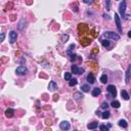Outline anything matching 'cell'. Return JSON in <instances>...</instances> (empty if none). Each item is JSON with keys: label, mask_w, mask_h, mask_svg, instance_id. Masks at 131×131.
<instances>
[{"label": "cell", "mask_w": 131, "mask_h": 131, "mask_svg": "<svg viewBox=\"0 0 131 131\" xmlns=\"http://www.w3.org/2000/svg\"><path fill=\"white\" fill-rule=\"evenodd\" d=\"M102 37L107 38V39H113V40H116V41L120 40V35L117 34V33H115V32H111V31L105 32L104 35H102Z\"/></svg>", "instance_id": "2"}, {"label": "cell", "mask_w": 131, "mask_h": 131, "mask_svg": "<svg viewBox=\"0 0 131 131\" xmlns=\"http://www.w3.org/2000/svg\"><path fill=\"white\" fill-rule=\"evenodd\" d=\"M100 92H101V90H100V88H98V87H95L92 90V92H91V94H92V96H98L99 94H100Z\"/></svg>", "instance_id": "14"}, {"label": "cell", "mask_w": 131, "mask_h": 131, "mask_svg": "<svg viewBox=\"0 0 131 131\" xmlns=\"http://www.w3.org/2000/svg\"><path fill=\"white\" fill-rule=\"evenodd\" d=\"M121 96H122V98L125 99V100L129 99V94H128V92L126 90H122L121 91Z\"/></svg>", "instance_id": "16"}, {"label": "cell", "mask_w": 131, "mask_h": 131, "mask_svg": "<svg viewBox=\"0 0 131 131\" xmlns=\"http://www.w3.org/2000/svg\"><path fill=\"white\" fill-rule=\"evenodd\" d=\"M130 76H131V65L128 66L127 71H126V78H125V82H126L127 84L130 81Z\"/></svg>", "instance_id": "10"}, {"label": "cell", "mask_w": 131, "mask_h": 131, "mask_svg": "<svg viewBox=\"0 0 131 131\" xmlns=\"http://www.w3.org/2000/svg\"><path fill=\"white\" fill-rule=\"evenodd\" d=\"M57 89V84L54 81H50L48 84V90L49 91H55Z\"/></svg>", "instance_id": "9"}, {"label": "cell", "mask_w": 131, "mask_h": 131, "mask_svg": "<svg viewBox=\"0 0 131 131\" xmlns=\"http://www.w3.org/2000/svg\"><path fill=\"white\" fill-rule=\"evenodd\" d=\"M26 26H27V21L25 19H22L21 21H19V25H18V28H19V30H24L25 28H26Z\"/></svg>", "instance_id": "8"}, {"label": "cell", "mask_w": 131, "mask_h": 131, "mask_svg": "<svg viewBox=\"0 0 131 131\" xmlns=\"http://www.w3.org/2000/svg\"><path fill=\"white\" fill-rule=\"evenodd\" d=\"M60 127L62 130H69L70 128H71V125H70L68 121H63L62 123L60 124Z\"/></svg>", "instance_id": "7"}, {"label": "cell", "mask_w": 131, "mask_h": 131, "mask_svg": "<svg viewBox=\"0 0 131 131\" xmlns=\"http://www.w3.org/2000/svg\"><path fill=\"white\" fill-rule=\"evenodd\" d=\"M111 105L114 108V109H119L120 108V102L118 100H113L112 102H111Z\"/></svg>", "instance_id": "18"}, {"label": "cell", "mask_w": 131, "mask_h": 131, "mask_svg": "<svg viewBox=\"0 0 131 131\" xmlns=\"http://www.w3.org/2000/svg\"><path fill=\"white\" fill-rule=\"evenodd\" d=\"M4 37H5V35H4V33H1V42L4 40Z\"/></svg>", "instance_id": "34"}, {"label": "cell", "mask_w": 131, "mask_h": 131, "mask_svg": "<svg viewBox=\"0 0 131 131\" xmlns=\"http://www.w3.org/2000/svg\"><path fill=\"white\" fill-rule=\"evenodd\" d=\"M105 8L107 10H111V0H105Z\"/></svg>", "instance_id": "29"}, {"label": "cell", "mask_w": 131, "mask_h": 131, "mask_svg": "<svg viewBox=\"0 0 131 131\" xmlns=\"http://www.w3.org/2000/svg\"><path fill=\"white\" fill-rule=\"evenodd\" d=\"M71 79H72V74L69 73V72H66V73H65V80H67V81H70Z\"/></svg>", "instance_id": "26"}, {"label": "cell", "mask_w": 131, "mask_h": 131, "mask_svg": "<svg viewBox=\"0 0 131 131\" xmlns=\"http://www.w3.org/2000/svg\"><path fill=\"white\" fill-rule=\"evenodd\" d=\"M75 47H76V45H75V44L73 43V44H71V45L69 46V48H68V50H67V52H72L74 50V48Z\"/></svg>", "instance_id": "30"}, {"label": "cell", "mask_w": 131, "mask_h": 131, "mask_svg": "<svg viewBox=\"0 0 131 131\" xmlns=\"http://www.w3.org/2000/svg\"><path fill=\"white\" fill-rule=\"evenodd\" d=\"M115 23H116V26H117V29H118V31H119V33H122V25H121V19H120V18H119V15H117V13H115Z\"/></svg>", "instance_id": "4"}, {"label": "cell", "mask_w": 131, "mask_h": 131, "mask_svg": "<svg viewBox=\"0 0 131 131\" xmlns=\"http://www.w3.org/2000/svg\"><path fill=\"white\" fill-rule=\"evenodd\" d=\"M83 73H84V69L79 68V73H78V75H82Z\"/></svg>", "instance_id": "33"}, {"label": "cell", "mask_w": 131, "mask_h": 131, "mask_svg": "<svg viewBox=\"0 0 131 131\" xmlns=\"http://www.w3.org/2000/svg\"><path fill=\"white\" fill-rule=\"evenodd\" d=\"M110 116H111V113L109 112V111H105V112H104L101 114V118L102 119H109L110 118Z\"/></svg>", "instance_id": "20"}, {"label": "cell", "mask_w": 131, "mask_h": 131, "mask_svg": "<svg viewBox=\"0 0 131 131\" xmlns=\"http://www.w3.org/2000/svg\"><path fill=\"white\" fill-rule=\"evenodd\" d=\"M96 115L98 116V117H101V113H100L99 111H97V112H96Z\"/></svg>", "instance_id": "35"}, {"label": "cell", "mask_w": 131, "mask_h": 131, "mask_svg": "<svg viewBox=\"0 0 131 131\" xmlns=\"http://www.w3.org/2000/svg\"><path fill=\"white\" fill-rule=\"evenodd\" d=\"M128 37H129V38H131V31H129V32H128Z\"/></svg>", "instance_id": "36"}, {"label": "cell", "mask_w": 131, "mask_h": 131, "mask_svg": "<svg viewBox=\"0 0 131 131\" xmlns=\"http://www.w3.org/2000/svg\"><path fill=\"white\" fill-rule=\"evenodd\" d=\"M82 97H83L82 92H77V93L74 94V98L75 99H79V98H82Z\"/></svg>", "instance_id": "27"}, {"label": "cell", "mask_w": 131, "mask_h": 131, "mask_svg": "<svg viewBox=\"0 0 131 131\" xmlns=\"http://www.w3.org/2000/svg\"><path fill=\"white\" fill-rule=\"evenodd\" d=\"M27 73H28V69L25 66H19L15 70V74L19 75V76H22V75H26Z\"/></svg>", "instance_id": "3"}, {"label": "cell", "mask_w": 131, "mask_h": 131, "mask_svg": "<svg viewBox=\"0 0 131 131\" xmlns=\"http://www.w3.org/2000/svg\"><path fill=\"white\" fill-rule=\"evenodd\" d=\"M16 38H18V34H16L15 31H10L9 33V42L13 44L16 41Z\"/></svg>", "instance_id": "6"}, {"label": "cell", "mask_w": 131, "mask_h": 131, "mask_svg": "<svg viewBox=\"0 0 131 131\" xmlns=\"http://www.w3.org/2000/svg\"><path fill=\"white\" fill-rule=\"evenodd\" d=\"M67 54L70 56V60H76V57H77V55L75 54V53H73V52H67Z\"/></svg>", "instance_id": "19"}, {"label": "cell", "mask_w": 131, "mask_h": 131, "mask_svg": "<svg viewBox=\"0 0 131 131\" xmlns=\"http://www.w3.org/2000/svg\"><path fill=\"white\" fill-rule=\"evenodd\" d=\"M101 44H102V45H104L105 47H109V46L111 45V42L108 40V39H107V40H105V39H104V40H101Z\"/></svg>", "instance_id": "25"}, {"label": "cell", "mask_w": 131, "mask_h": 131, "mask_svg": "<svg viewBox=\"0 0 131 131\" xmlns=\"http://www.w3.org/2000/svg\"><path fill=\"white\" fill-rule=\"evenodd\" d=\"M13 115H15V110H13V109H7V110L5 111V116H6L7 118H12Z\"/></svg>", "instance_id": "11"}, {"label": "cell", "mask_w": 131, "mask_h": 131, "mask_svg": "<svg viewBox=\"0 0 131 131\" xmlns=\"http://www.w3.org/2000/svg\"><path fill=\"white\" fill-rule=\"evenodd\" d=\"M118 124H119L120 127H123V128H127V126H128L127 121H126V120H123V119L120 120V121L118 122Z\"/></svg>", "instance_id": "15"}, {"label": "cell", "mask_w": 131, "mask_h": 131, "mask_svg": "<svg viewBox=\"0 0 131 131\" xmlns=\"http://www.w3.org/2000/svg\"><path fill=\"white\" fill-rule=\"evenodd\" d=\"M107 90H108V92L110 93L113 97L117 96V89H116V87L114 85H109L108 88H107Z\"/></svg>", "instance_id": "5"}, {"label": "cell", "mask_w": 131, "mask_h": 131, "mask_svg": "<svg viewBox=\"0 0 131 131\" xmlns=\"http://www.w3.org/2000/svg\"><path fill=\"white\" fill-rule=\"evenodd\" d=\"M69 40V35L68 34H63L62 35V43H66Z\"/></svg>", "instance_id": "24"}, {"label": "cell", "mask_w": 131, "mask_h": 131, "mask_svg": "<svg viewBox=\"0 0 131 131\" xmlns=\"http://www.w3.org/2000/svg\"><path fill=\"white\" fill-rule=\"evenodd\" d=\"M98 127V122H92V123H89L87 125L88 129H96Z\"/></svg>", "instance_id": "13"}, {"label": "cell", "mask_w": 131, "mask_h": 131, "mask_svg": "<svg viewBox=\"0 0 131 131\" xmlns=\"http://www.w3.org/2000/svg\"><path fill=\"white\" fill-rule=\"evenodd\" d=\"M99 129H100V130H105V131H108L109 129H110V127L107 126V125H100V126H99Z\"/></svg>", "instance_id": "31"}, {"label": "cell", "mask_w": 131, "mask_h": 131, "mask_svg": "<svg viewBox=\"0 0 131 131\" xmlns=\"http://www.w3.org/2000/svg\"><path fill=\"white\" fill-rule=\"evenodd\" d=\"M71 70H72V73L73 74H77L78 75V73H79V68H78L77 66H72V68H71Z\"/></svg>", "instance_id": "23"}, {"label": "cell", "mask_w": 131, "mask_h": 131, "mask_svg": "<svg viewBox=\"0 0 131 131\" xmlns=\"http://www.w3.org/2000/svg\"><path fill=\"white\" fill-rule=\"evenodd\" d=\"M82 1L84 2V3H86V4H92L94 0H82Z\"/></svg>", "instance_id": "32"}, {"label": "cell", "mask_w": 131, "mask_h": 131, "mask_svg": "<svg viewBox=\"0 0 131 131\" xmlns=\"http://www.w3.org/2000/svg\"><path fill=\"white\" fill-rule=\"evenodd\" d=\"M100 82L104 83V84H105V83L108 82V76H107L105 74L101 75V77H100Z\"/></svg>", "instance_id": "21"}, {"label": "cell", "mask_w": 131, "mask_h": 131, "mask_svg": "<svg viewBox=\"0 0 131 131\" xmlns=\"http://www.w3.org/2000/svg\"><path fill=\"white\" fill-rule=\"evenodd\" d=\"M126 6H127V2L126 0H123V1L120 3L119 5V11H120V15H122V18H124L125 19H128V15H126Z\"/></svg>", "instance_id": "1"}, {"label": "cell", "mask_w": 131, "mask_h": 131, "mask_svg": "<svg viewBox=\"0 0 131 131\" xmlns=\"http://www.w3.org/2000/svg\"><path fill=\"white\" fill-rule=\"evenodd\" d=\"M100 108L104 109V110H107V109L109 108V104H108L107 101H102L101 105H100Z\"/></svg>", "instance_id": "28"}, {"label": "cell", "mask_w": 131, "mask_h": 131, "mask_svg": "<svg viewBox=\"0 0 131 131\" xmlns=\"http://www.w3.org/2000/svg\"><path fill=\"white\" fill-rule=\"evenodd\" d=\"M77 83H78V80L76 79V78H74V79H71V80H70V83H69V85L71 86V87H73V86L77 85Z\"/></svg>", "instance_id": "22"}, {"label": "cell", "mask_w": 131, "mask_h": 131, "mask_svg": "<svg viewBox=\"0 0 131 131\" xmlns=\"http://www.w3.org/2000/svg\"><path fill=\"white\" fill-rule=\"evenodd\" d=\"M81 90L84 91V92H88L90 90V86L88 84H83V85H81Z\"/></svg>", "instance_id": "17"}, {"label": "cell", "mask_w": 131, "mask_h": 131, "mask_svg": "<svg viewBox=\"0 0 131 131\" xmlns=\"http://www.w3.org/2000/svg\"><path fill=\"white\" fill-rule=\"evenodd\" d=\"M87 82L89 84H93V83H95V77H94L93 74H89L87 76Z\"/></svg>", "instance_id": "12"}]
</instances>
